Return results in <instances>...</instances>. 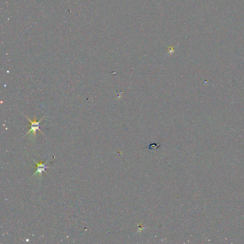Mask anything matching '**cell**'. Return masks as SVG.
I'll return each mask as SVG.
<instances>
[{"label":"cell","instance_id":"2","mask_svg":"<svg viewBox=\"0 0 244 244\" xmlns=\"http://www.w3.org/2000/svg\"><path fill=\"white\" fill-rule=\"evenodd\" d=\"M34 162L37 164V167H36V171L34 173V175L37 174V175H39L40 177H41L42 172L47 173L45 171V169L49 168V167L46 166V163L41 162L40 163H37L35 161H34Z\"/></svg>","mask_w":244,"mask_h":244},{"label":"cell","instance_id":"1","mask_svg":"<svg viewBox=\"0 0 244 244\" xmlns=\"http://www.w3.org/2000/svg\"><path fill=\"white\" fill-rule=\"evenodd\" d=\"M25 117L29 121V122L30 123V129L29 132H28L26 134V135H27L28 134H29L30 133H32L33 134V135H34V137H35V135H36V131L37 130H38V131H39L42 134H43V133L40 130L39 128L41 126H41L40 124V122H41L42 120L43 119V118H45V116H43V118H42L40 120H36V118H34V121L31 120L28 117H27L26 115H24Z\"/></svg>","mask_w":244,"mask_h":244},{"label":"cell","instance_id":"3","mask_svg":"<svg viewBox=\"0 0 244 244\" xmlns=\"http://www.w3.org/2000/svg\"><path fill=\"white\" fill-rule=\"evenodd\" d=\"M160 145L159 144H150L149 146H147V147H146V148H147L149 150H154V149H157V148L159 147Z\"/></svg>","mask_w":244,"mask_h":244}]
</instances>
